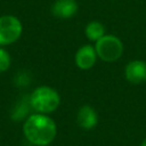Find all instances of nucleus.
<instances>
[{"mask_svg": "<svg viewBox=\"0 0 146 146\" xmlns=\"http://www.w3.org/2000/svg\"><path fill=\"white\" fill-rule=\"evenodd\" d=\"M25 138L35 146H48L57 133L55 121L44 114H32L23 125Z\"/></svg>", "mask_w": 146, "mask_h": 146, "instance_id": "f257e3e1", "label": "nucleus"}, {"mask_svg": "<svg viewBox=\"0 0 146 146\" xmlns=\"http://www.w3.org/2000/svg\"><path fill=\"white\" fill-rule=\"evenodd\" d=\"M59 94L48 86L38 87L30 96V105L35 112L41 114L54 112L59 106Z\"/></svg>", "mask_w": 146, "mask_h": 146, "instance_id": "f03ea898", "label": "nucleus"}, {"mask_svg": "<svg viewBox=\"0 0 146 146\" xmlns=\"http://www.w3.org/2000/svg\"><path fill=\"white\" fill-rule=\"evenodd\" d=\"M95 49L97 56L104 62H115L123 54V44L121 40L115 35H103L96 41Z\"/></svg>", "mask_w": 146, "mask_h": 146, "instance_id": "7ed1b4c3", "label": "nucleus"}, {"mask_svg": "<svg viewBox=\"0 0 146 146\" xmlns=\"http://www.w3.org/2000/svg\"><path fill=\"white\" fill-rule=\"evenodd\" d=\"M23 26L21 21L11 15L0 17V46L11 44L17 41L22 34Z\"/></svg>", "mask_w": 146, "mask_h": 146, "instance_id": "20e7f679", "label": "nucleus"}, {"mask_svg": "<svg viewBox=\"0 0 146 146\" xmlns=\"http://www.w3.org/2000/svg\"><path fill=\"white\" fill-rule=\"evenodd\" d=\"M125 79L135 84L146 82V62L144 60H131L124 68Z\"/></svg>", "mask_w": 146, "mask_h": 146, "instance_id": "39448f33", "label": "nucleus"}, {"mask_svg": "<svg viewBox=\"0 0 146 146\" xmlns=\"http://www.w3.org/2000/svg\"><path fill=\"white\" fill-rule=\"evenodd\" d=\"M97 57L95 47L91 44H84L75 52V64L81 70H89L95 65Z\"/></svg>", "mask_w": 146, "mask_h": 146, "instance_id": "423d86ee", "label": "nucleus"}, {"mask_svg": "<svg viewBox=\"0 0 146 146\" xmlns=\"http://www.w3.org/2000/svg\"><path fill=\"white\" fill-rule=\"evenodd\" d=\"M76 122L80 128L90 130L95 128L98 123V115L97 112L89 105H83L80 107L78 115H76Z\"/></svg>", "mask_w": 146, "mask_h": 146, "instance_id": "0eeeda50", "label": "nucleus"}, {"mask_svg": "<svg viewBox=\"0 0 146 146\" xmlns=\"http://www.w3.org/2000/svg\"><path fill=\"white\" fill-rule=\"evenodd\" d=\"M78 8L75 0H56L51 6V13L58 18H70L76 14Z\"/></svg>", "mask_w": 146, "mask_h": 146, "instance_id": "6e6552de", "label": "nucleus"}, {"mask_svg": "<svg viewBox=\"0 0 146 146\" xmlns=\"http://www.w3.org/2000/svg\"><path fill=\"white\" fill-rule=\"evenodd\" d=\"M84 33L90 41H97L105 34V27L100 22L92 21L87 24L84 29Z\"/></svg>", "mask_w": 146, "mask_h": 146, "instance_id": "1a4fd4ad", "label": "nucleus"}, {"mask_svg": "<svg viewBox=\"0 0 146 146\" xmlns=\"http://www.w3.org/2000/svg\"><path fill=\"white\" fill-rule=\"evenodd\" d=\"M9 66H10V56L5 49L0 48V72L7 71Z\"/></svg>", "mask_w": 146, "mask_h": 146, "instance_id": "9d476101", "label": "nucleus"}, {"mask_svg": "<svg viewBox=\"0 0 146 146\" xmlns=\"http://www.w3.org/2000/svg\"><path fill=\"white\" fill-rule=\"evenodd\" d=\"M140 146H146V138H145V139H144V140L141 141V144H140Z\"/></svg>", "mask_w": 146, "mask_h": 146, "instance_id": "9b49d317", "label": "nucleus"}]
</instances>
